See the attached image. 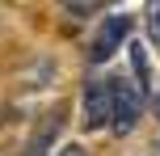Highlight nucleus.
Segmentation results:
<instances>
[{
    "label": "nucleus",
    "instance_id": "obj_5",
    "mask_svg": "<svg viewBox=\"0 0 160 156\" xmlns=\"http://www.w3.org/2000/svg\"><path fill=\"white\" fill-rule=\"evenodd\" d=\"M131 59H135V72H139V84L148 89V59H143V47H131Z\"/></svg>",
    "mask_w": 160,
    "mask_h": 156
},
{
    "label": "nucleus",
    "instance_id": "obj_6",
    "mask_svg": "<svg viewBox=\"0 0 160 156\" xmlns=\"http://www.w3.org/2000/svg\"><path fill=\"white\" fill-rule=\"evenodd\" d=\"M148 30H152V38L160 42V4H156V8H148Z\"/></svg>",
    "mask_w": 160,
    "mask_h": 156
},
{
    "label": "nucleus",
    "instance_id": "obj_1",
    "mask_svg": "<svg viewBox=\"0 0 160 156\" xmlns=\"http://www.w3.org/2000/svg\"><path fill=\"white\" fill-rule=\"evenodd\" d=\"M143 114V93L127 80V76H110V123L118 135H127Z\"/></svg>",
    "mask_w": 160,
    "mask_h": 156
},
{
    "label": "nucleus",
    "instance_id": "obj_4",
    "mask_svg": "<svg viewBox=\"0 0 160 156\" xmlns=\"http://www.w3.org/2000/svg\"><path fill=\"white\" fill-rule=\"evenodd\" d=\"M55 131H59V114L51 118L47 127H38V135H34V139H30V156H42V143H47V139H51V135H55Z\"/></svg>",
    "mask_w": 160,
    "mask_h": 156
},
{
    "label": "nucleus",
    "instance_id": "obj_7",
    "mask_svg": "<svg viewBox=\"0 0 160 156\" xmlns=\"http://www.w3.org/2000/svg\"><path fill=\"white\" fill-rule=\"evenodd\" d=\"M59 156H84V148H76V143H68V148L59 152Z\"/></svg>",
    "mask_w": 160,
    "mask_h": 156
},
{
    "label": "nucleus",
    "instance_id": "obj_3",
    "mask_svg": "<svg viewBox=\"0 0 160 156\" xmlns=\"http://www.w3.org/2000/svg\"><path fill=\"white\" fill-rule=\"evenodd\" d=\"M84 123L88 127L110 123V76H93L84 84Z\"/></svg>",
    "mask_w": 160,
    "mask_h": 156
},
{
    "label": "nucleus",
    "instance_id": "obj_8",
    "mask_svg": "<svg viewBox=\"0 0 160 156\" xmlns=\"http://www.w3.org/2000/svg\"><path fill=\"white\" fill-rule=\"evenodd\" d=\"M156 118H160V97H156Z\"/></svg>",
    "mask_w": 160,
    "mask_h": 156
},
{
    "label": "nucleus",
    "instance_id": "obj_2",
    "mask_svg": "<svg viewBox=\"0 0 160 156\" xmlns=\"http://www.w3.org/2000/svg\"><path fill=\"white\" fill-rule=\"evenodd\" d=\"M127 34H131V17L127 13H118V17H105V25L97 30V38H93V47H88V59L93 63H105V59L114 55V51L127 42Z\"/></svg>",
    "mask_w": 160,
    "mask_h": 156
}]
</instances>
